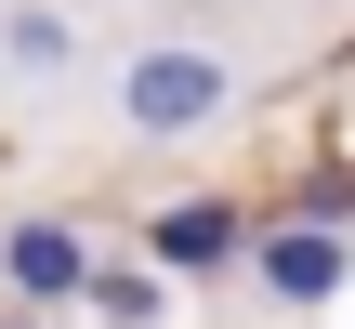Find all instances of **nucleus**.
Returning a JSON list of instances; mask_svg holds the SVG:
<instances>
[{"mask_svg":"<svg viewBox=\"0 0 355 329\" xmlns=\"http://www.w3.org/2000/svg\"><path fill=\"white\" fill-rule=\"evenodd\" d=\"M66 53H79V26H66L53 0H13V13H0V66H13V79H53Z\"/></svg>","mask_w":355,"mask_h":329,"instance_id":"obj_5","label":"nucleus"},{"mask_svg":"<svg viewBox=\"0 0 355 329\" xmlns=\"http://www.w3.org/2000/svg\"><path fill=\"white\" fill-rule=\"evenodd\" d=\"M92 303H105L119 329H145V303H158V290H145V277H92Z\"/></svg>","mask_w":355,"mask_h":329,"instance_id":"obj_6","label":"nucleus"},{"mask_svg":"<svg viewBox=\"0 0 355 329\" xmlns=\"http://www.w3.org/2000/svg\"><path fill=\"white\" fill-rule=\"evenodd\" d=\"M119 106H132V132H198L211 106H224V66L211 53H184V40H158V53H132V79H119Z\"/></svg>","mask_w":355,"mask_h":329,"instance_id":"obj_1","label":"nucleus"},{"mask_svg":"<svg viewBox=\"0 0 355 329\" xmlns=\"http://www.w3.org/2000/svg\"><path fill=\"white\" fill-rule=\"evenodd\" d=\"M0 277H13L26 303H66V290H92V251H79L66 224H13V237H0Z\"/></svg>","mask_w":355,"mask_h":329,"instance_id":"obj_2","label":"nucleus"},{"mask_svg":"<svg viewBox=\"0 0 355 329\" xmlns=\"http://www.w3.org/2000/svg\"><path fill=\"white\" fill-rule=\"evenodd\" d=\"M145 251H158L171 277H211V264H237V211H224V198H184V211L145 224Z\"/></svg>","mask_w":355,"mask_h":329,"instance_id":"obj_4","label":"nucleus"},{"mask_svg":"<svg viewBox=\"0 0 355 329\" xmlns=\"http://www.w3.org/2000/svg\"><path fill=\"white\" fill-rule=\"evenodd\" d=\"M343 237H329V224H277V237H263V290H277V303H329V290H343Z\"/></svg>","mask_w":355,"mask_h":329,"instance_id":"obj_3","label":"nucleus"}]
</instances>
